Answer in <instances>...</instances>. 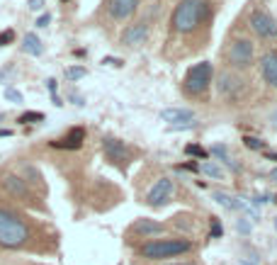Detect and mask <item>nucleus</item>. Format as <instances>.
<instances>
[{"label": "nucleus", "mask_w": 277, "mask_h": 265, "mask_svg": "<svg viewBox=\"0 0 277 265\" xmlns=\"http://www.w3.org/2000/svg\"><path fill=\"white\" fill-rule=\"evenodd\" d=\"M185 151L190 153V156H197L200 161H204V158H207V151H204L202 146H195V144H190V146H187Z\"/></svg>", "instance_id": "obj_24"}, {"label": "nucleus", "mask_w": 277, "mask_h": 265, "mask_svg": "<svg viewBox=\"0 0 277 265\" xmlns=\"http://www.w3.org/2000/svg\"><path fill=\"white\" fill-rule=\"evenodd\" d=\"M241 83H243V80H241L239 76H234V73H222V78H219V93L234 95L241 88Z\"/></svg>", "instance_id": "obj_15"}, {"label": "nucleus", "mask_w": 277, "mask_h": 265, "mask_svg": "<svg viewBox=\"0 0 277 265\" xmlns=\"http://www.w3.org/2000/svg\"><path fill=\"white\" fill-rule=\"evenodd\" d=\"M275 229H277V219H275Z\"/></svg>", "instance_id": "obj_37"}, {"label": "nucleus", "mask_w": 277, "mask_h": 265, "mask_svg": "<svg viewBox=\"0 0 277 265\" xmlns=\"http://www.w3.org/2000/svg\"><path fill=\"white\" fill-rule=\"evenodd\" d=\"M270 178H273V180H277V168H275L273 173H270Z\"/></svg>", "instance_id": "obj_34"}, {"label": "nucleus", "mask_w": 277, "mask_h": 265, "mask_svg": "<svg viewBox=\"0 0 277 265\" xmlns=\"http://www.w3.org/2000/svg\"><path fill=\"white\" fill-rule=\"evenodd\" d=\"M49 22H51V15H49V12H44V15H39L37 27H49Z\"/></svg>", "instance_id": "obj_29"}, {"label": "nucleus", "mask_w": 277, "mask_h": 265, "mask_svg": "<svg viewBox=\"0 0 277 265\" xmlns=\"http://www.w3.org/2000/svg\"><path fill=\"white\" fill-rule=\"evenodd\" d=\"M209 83H212V63L202 61V63H195L192 68H187V73H185V90L187 93H204L209 88Z\"/></svg>", "instance_id": "obj_4"}, {"label": "nucleus", "mask_w": 277, "mask_h": 265, "mask_svg": "<svg viewBox=\"0 0 277 265\" xmlns=\"http://www.w3.org/2000/svg\"><path fill=\"white\" fill-rule=\"evenodd\" d=\"M168 265H195V263H168Z\"/></svg>", "instance_id": "obj_35"}, {"label": "nucleus", "mask_w": 277, "mask_h": 265, "mask_svg": "<svg viewBox=\"0 0 277 265\" xmlns=\"http://www.w3.org/2000/svg\"><path fill=\"white\" fill-rule=\"evenodd\" d=\"M204 0H180L173 12V27L183 34H190L200 27V19L204 12Z\"/></svg>", "instance_id": "obj_2"}, {"label": "nucleus", "mask_w": 277, "mask_h": 265, "mask_svg": "<svg viewBox=\"0 0 277 265\" xmlns=\"http://www.w3.org/2000/svg\"><path fill=\"white\" fill-rule=\"evenodd\" d=\"M146 37H148V27L144 22H139V24H131L129 29L122 34V41H124L127 46H136V44H144Z\"/></svg>", "instance_id": "obj_13"}, {"label": "nucleus", "mask_w": 277, "mask_h": 265, "mask_svg": "<svg viewBox=\"0 0 277 265\" xmlns=\"http://www.w3.org/2000/svg\"><path fill=\"white\" fill-rule=\"evenodd\" d=\"M12 39H15V34H12V29H5V32H0V46L10 44Z\"/></svg>", "instance_id": "obj_26"}, {"label": "nucleus", "mask_w": 277, "mask_h": 265, "mask_svg": "<svg viewBox=\"0 0 277 265\" xmlns=\"http://www.w3.org/2000/svg\"><path fill=\"white\" fill-rule=\"evenodd\" d=\"M214 200H217L222 207H226V209H236V207H239V202H234V197H231V195H226V192H214Z\"/></svg>", "instance_id": "obj_20"}, {"label": "nucleus", "mask_w": 277, "mask_h": 265, "mask_svg": "<svg viewBox=\"0 0 277 265\" xmlns=\"http://www.w3.org/2000/svg\"><path fill=\"white\" fill-rule=\"evenodd\" d=\"M5 188L10 190L12 195H19V197H29V190H27V185L22 183V178H17V175H5Z\"/></svg>", "instance_id": "obj_16"}, {"label": "nucleus", "mask_w": 277, "mask_h": 265, "mask_svg": "<svg viewBox=\"0 0 277 265\" xmlns=\"http://www.w3.org/2000/svg\"><path fill=\"white\" fill-rule=\"evenodd\" d=\"M139 7V0H110V15L114 19H127Z\"/></svg>", "instance_id": "obj_12"}, {"label": "nucleus", "mask_w": 277, "mask_h": 265, "mask_svg": "<svg viewBox=\"0 0 277 265\" xmlns=\"http://www.w3.org/2000/svg\"><path fill=\"white\" fill-rule=\"evenodd\" d=\"M212 153H214V156H217L219 161H224V163H226V166H229L231 171H239V166H236V163L231 161V156H229V149H226V146L217 144V146H212Z\"/></svg>", "instance_id": "obj_19"}, {"label": "nucleus", "mask_w": 277, "mask_h": 265, "mask_svg": "<svg viewBox=\"0 0 277 265\" xmlns=\"http://www.w3.org/2000/svg\"><path fill=\"white\" fill-rule=\"evenodd\" d=\"M204 175H209V178H214V180H222L224 178V168L219 163H214V161H200V166H197Z\"/></svg>", "instance_id": "obj_18"}, {"label": "nucleus", "mask_w": 277, "mask_h": 265, "mask_svg": "<svg viewBox=\"0 0 277 265\" xmlns=\"http://www.w3.org/2000/svg\"><path fill=\"white\" fill-rule=\"evenodd\" d=\"M236 229H239L241 234H248V231H251V224H248V222H246V219L241 217L239 222H236Z\"/></svg>", "instance_id": "obj_28"}, {"label": "nucleus", "mask_w": 277, "mask_h": 265, "mask_svg": "<svg viewBox=\"0 0 277 265\" xmlns=\"http://www.w3.org/2000/svg\"><path fill=\"white\" fill-rule=\"evenodd\" d=\"M251 27L260 39H273L277 37V22L265 10H253L251 15Z\"/></svg>", "instance_id": "obj_6"}, {"label": "nucleus", "mask_w": 277, "mask_h": 265, "mask_svg": "<svg viewBox=\"0 0 277 265\" xmlns=\"http://www.w3.org/2000/svg\"><path fill=\"white\" fill-rule=\"evenodd\" d=\"M161 119L173 124V129H183V127H195V114L185 107H168L161 112Z\"/></svg>", "instance_id": "obj_8"}, {"label": "nucleus", "mask_w": 277, "mask_h": 265, "mask_svg": "<svg viewBox=\"0 0 277 265\" xmlns=\"http://www.w3.org/2000/svg\"><path fill=\"white\" fill-rule=\"evenodd\" d=\"M134 231H136V234H144V236H151V234H161L163 227H161L158 222H151V219H139V222L134 224Z\"/></svg>", "instance_id": "obj_17"}, {"label": "nucleus", "mask_w": 277, "mask_h": 265, "mask_svg": "<svg viewBox=\"0 0 277 265\" xmlns=\"http://www.w3.org/2000/svg\"><path fill=\"white\" fill-rule=\"evenodd\" d=\"M44 119V114L41 112H24V114H19V124H34V122H41Z\"/></svg>", "instance_id": "obj_21"}, {"label": "nucleus", "mask_w": 277, "mask_h": 265, "mask_svg": "<svg viewBox=\"0 0 277 265\" xmlns=\"http://www.w3.org/2000/svg\"><path fill=\"white\" fill-rule=\"evenodd\" d=\"M5 97L12 100V102H22V93H17L15 88H7V90H5Z\"/></svg>", "instance_id": "obj_25"}, {"label": "nucleus", "mask_w": 277, "mask_h": 265, "mask_svg": "<svg viewBox=\"0 0 277 265\" xmlns=\"http://www.w3.org/2000/svg\"><path fill=\"white\" fill-rule=\"evenodd\" d=\"M41 7H44V0H29V10L37 12V10H41Z\"/></svg>", "instance_id": "obj_30"}, {"label": "nucleus", "mask_w": 277, "mask_h": 265, "mask_svg": "<svg viewBox=\"0 0 277 265\" xmlns=\"http://www.w3.org/2000/svg\"><path fill=\"white\" fill-rule=\"evenodd\" d=\"M63 2H66V0H63Z\"/></svg>", "instance_id": "obj_38"}, {"label": "nucleus", "mask_w": 277, "mask_h": 265, "mask_svg": "<svg viewBox=\"0 0 277 265\" xmlns=\"http://www.w3.org/2000/svg\"><path fill=\"white\" fill-rule=\"evenodd\" d=\"M170 195H173V180H170V178H161L153 188L148 190L146 202L151 207H163L168 200H170Z\"/></svg>", "instance_id": "obj_9"}, {"label": "nucleus", "mask_w": 277, "mask_h": 265, "mask_svg": "<svg viewBox=\"0 0 277 265\" xmlns=\"http://www.w3.org/2000/svg\"><path fill=\"white\" fill-rule=\"evenodd\" d=\"M243 141H246V146H248V149H253V151L265 149V141H260V139H256V136H246Z\"/></svg>", "instance_id": "obj_23"}, {"label": "nucleus", "mask_w": 277, "mask_h": 265, "mask_svg": "<svg viewBox=\"0 0 277 265\" xmlns=\"http://www.w3.org/2000/svg\"><path fill=\"white\" fill-rule=\"evenodd\" d=\"M260 73H263L268 85L277 88V51H268L260 58Z\"/></svg>", "instance_id": "obj_11"}, {"label": "nucleus", "mask_w": 277, "mask_h": 265, "mask_svg": "<svg viewBox=\"0 0 277 265\" xmlns=\"http://www.w3.org/2000/svg\"><path fill=\"white\" fill-rule=\"evenodd\" d=\"M46 88L51 90V95H56V80L51 78V80H46Z\"/></svg>", "instance_id": "obj_31"}, {"label": "nucleus", "mask_w": 277, "mask_h": 265, "mask_svg": "<svg viewBox=\"0 0 277 265\" xmlns=\"http://www.w3.org/2000/svg\"><path fill=\"white\" fill-rule=\"evenodd\" d=\"M83 141H85V129H83V127H75V129H71L63 139L51 141V146H54V149H66V151H75V149L83 146Z\"/></svg>", "instance_id": "obj_10"}, {"label": "nucleus", "mask_w": 277, "mask_h": 265, "mask_svg": "<svg viewBox=\"0 0 277 265\" xmlns=\"http://www.w3.org/2000/svg\"><path fill=\"white\" fill-rule=\"evenodd\" d=\"M273 122H275V124H277V112H275V114H273Z\"/></svg>", "instance_id": "obj_36"}, {"label": "nucleus", "mask_w": 277, "mask_h": 265, "mask_svg": "<svg viewBox=\"0 0 277 265\" xmlns=\"http://www.w3.org/2000/svg\"><path fill=\"white\" fill-rule=\"evenodd\" d=\"M190 251V241L183 239H163V241H148L141 246V256L148 261H161V258H175Z\"/></svg>", "instance_id": "obj_3"}, {"label": "nucleus", "mask_w": 277, "mask_h": 265, "mask_svg": "<svg viewBox=\"0 0 277 265\" xmlns=\"http://www.w3.org/2000/svg\"><path fill=\"white\" fill-rule=\"evenodd\" d=\"M222 224H219V219H212V239H219L222 236Z\"/></svg>", "instance_id": "obj_27"}, {"label": "nucleus", "mask_w": 277, "mask_h": 265, "mask_svg": "<svg viewBox=\"0 0 277 265\" xmlns=\"http://www.w3.org/2000/svg\"><path fill=\"white\" fill-rule=\"evenodd\" d=\"M0 136H10V132H7V129H0Z\"/></svg>", "instance_id": "obj_33"}, {"label": "nucleus", "mask_w": 277, "mask_h": 265, "mask_svg": "<svg viewBox=\"0 0 277 265\" xmlns=\"http://www.w3.org/2000/svg\"><path fill=\"white\" fill-rule=\"evenodd\" d=\"M268 158H270V161H277V153H268Z\"/></svg>", "instance_id": "obj_32"}, {"label": "nucleus", "mask_w": 277, "mask_h": 265, "mask_svg": "<svg viewBox=\"0 0 277 265\" xmlns=\"http://www.w3.org/2000/svg\"><path fill=\"white\" fill-rule=\"evenodd\" d=\"M27 239H29L27 224H24L19 217L5 212V209H0V246L19 248L27 244Z\"/></svg>", "instance_id": "obj_1"}, {"label": "nucleus", "mask_w": 277, "mask_h": 265, "mask_svg": "<svg viewBox=\"0 0 277 265\" xmlns=\"http://www.w3.org/2000/svg\"><path fill=\"white\" fill-rule=\"evenodd\" d=\"M253 61V41L251 39H236L229 49V63L236 68H246Z\"/></svg>", "instance_id": "obj_5"}, {"label": "nucleus", "mask_w": 277, "mask_h": 265, "mask_svg": "<svg viewBox=\"0 0 277 265\" xmlns=\"http://www.w3.org/2000/svg\"><path fill=\"white\" fill-rule=\"evenodd\" d=\"M85 73H88V71H85L83 66H73V68L66 71V78H68V80H80V78H85Z\"/></svg>", "instance_id": "obj_22"}, {"label": "nucleus", "mask_w": 277, "mask_h": 265, "mask_svg": "<svg viewBox=\"0 0 277 265\" xmlns=\"http://www.w3.org/2000/svg\"><path fill=\"white\" fill-rule=\"evenodd\" d=\"M102 149H105V156L110 158L112 163L127 166V161H129V149L124 146V141H119V139H114V136H105V139H102Z\"/></svg>", "instance_id": "obj_7"}, {"label": "nucleus", "mask_w": 277, "mask_h": 265, "mask_svg": "<svg viewBox=\"0 0 277 265\" xmlns=\"http://www.w3.org/2000/svg\"><path fill=\"white\" fill-rule=\"evenodd\" d=\"M22 51L29 54V56H41L44 54V44H41V39L34 32H27L24 39H22Z\"/></svg>", "instance_id": "obj_14"}]
</instances>
